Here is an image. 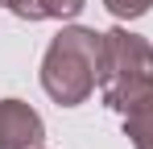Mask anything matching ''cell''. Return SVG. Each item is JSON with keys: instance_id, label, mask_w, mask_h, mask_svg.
<instances>
[{"instance_id": "6da1fadb", "label": "cell", "mask_w": 153, "mask_h": 149, "mask_svg": "<svg viewBox=\"0 0 153 149\" xmlns=\"http://www.w3.org/2000/svg\"><path fill=\"white\" fill-rule=\"evenodd\" d=\"M100 91L120 116L153 112V46L128 29H108L100 46Z\"/></svg>"}, {"instance_id": "7a4b0ae2", "label": "cell", "mask_w": 153, "mask_h": 149, "mask_svg": "<svg viewBox=\"0 0 153 149\" xmlns=\"http://www.w3.org/2000/svg\"><path fill=\"white\" fill-rule=\"evenodd\" d=\"M100 46L103 33L71 25L50 42L42 58V87L58 108H75L100 87Z\"/></svg>"}, {"instance_id": "3957f363", "label": "cell", "mask_w": 153, "mask_h": 149, "mask_svg": "<svg viewBox=\"0 0 153 149\" xmlns=\"http://www.w3.org/2000/svg\"><path fill=\"white\" fill-rule=\"evenodd\" d=\"M46 124L25 99H0V149H42Z\"/></svg>"}, {"instance_id": "277c9868", "label": "cell", "mask_w": 153, "mask_h": 149, "mask_svg": "<svg viewBox=\"0 0 153 149\" xmlns=\"http://www.w3.org/2000/svg\"><path fill=\"white\" fill-rule=\"evenodd\" d=\"M8 8L21 21H66V17H79L83 0H8Z\"/></svg>"}, {"instance_id": "5b68a950", "label": "cell", "mask_w": 153, "mask_h": 149, "mask_svg": "<svg viewBox=\"0 0 153 149\" xmlns=\"http://www.w3.org/2000/svg\"><path fill=\"white\" fill-rule=\"evenodd\" d=\"M124 137H128L137 149H153V112L128 116V120H124Z\"/></svg>"}, {"instance_id": "8992f818", "label": "cell", "mask_w": 153, "mask_h": 149, "mask_svg": "<svg viewBox=\"0 0 153 149\" xmlns=\"http://www.w3.org/2000/svg\"><path fill=\"white\" fill-rule=\"evenodd\" d=\"M103 8L112 17H120V21H137V17H145L153 8V0H103Z\"/></svg>"}, {"instance_id": "52a82bcc", "label": "cell", "mask_w": 153, "mask_h": 149, "mask_svg": "<svg viewBox=\"0 0 153 149\" xmlns=\"http://www.w3.org/2000/svg\"><path fill=\"white\" fill-rule=\"evenodd\" d=\"M0 4H4V8H8V0H0Z\"/></svg>"}]
</instances>
